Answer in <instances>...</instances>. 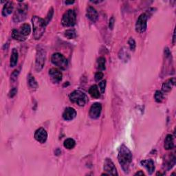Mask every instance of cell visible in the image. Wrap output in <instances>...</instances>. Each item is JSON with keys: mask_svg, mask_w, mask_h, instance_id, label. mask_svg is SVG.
Instances as JSON below:
<instances>
[{"mask_svg": "<svg viewBox=\"0 0 176 176\" xmlns=\"http://www.w3.org/2000/svg\"><path fill=\"white\" fill-rule=\"evenodd\" d=\"M19 31H20V33L22 34L23 35L26 37V36L29 35L30 33H31V28L29 24H24L20 27Z\"/></svg>", "mask_w": 176, "mask_h": 176, "instance_id": "603a6c76", "label": "cell"}, {"mask_svg": "<svg viewBox=\"0 0 176 176\" xmlns=\"http://www.w3.org/2000/svg\"><path fill=\"white\" fill-rule=\"evenodd\" d=\"M105 87H106V81H103L99 83V89H100L101 92L102 94H103L105 92Z\"/></svg>", "mask_w": 176, "mask_h": 176, "instance_id": "1f68e13d", "label": "cell"}, {"mask_svg": "<svg viewBox=\"0 0 176 176\" xmlns=\"http://www.w3.org/2000/svg\"><path fill=\"white\" fill-rule=\"evenodd\" d=\"M52 63L55 66H57L60 69L65 70L67 69L68 66V62L66 58L61 55L60 53H55L53 54L52 57H51Z\"/></svg>", "mask_w": 176, "mask_h": 176, "instance_id": "8992f818", "label": "cell"}, {"mask_svg": "<svg viewBox=\"0 0 176 176\" xmlns=\"http://www.w3.org/2000/svg\"><path fill=\"white\" fill-rule=\"evenodd\" d=\"M70 100L74 103H76L78 106L83 107L88 101L87 95L84 92L79 90H75L70 94Z\"/></svg>", "mask_w": 176, "mask_h": 176, "instance_id": "3957f363", "label": "cell"}, {"mask_svg": "<svg viewBox=\"0 0 176 176\" xmlns=\"http://www.w3.org/2000/svg\"><path fill=\"white\" fill-rule=\"evenodd\" d=\"M28 13V6L25 4H19L13 16V20L16 23H19L23 21L26 18Z\"/></svg>", "mask_w": 176, "mask_h": 176, "instance_id": "52a82bcc", "label": "cell"}, {"mask_svg": "<svg viewBox=\"0 0 176 176\" xmlns=\"http://www.w3.org/2000/svg\"><path fill=\"white\" fill-rule=\"evenodd\" d=\"M119 57H120V59H122V60L127 61L129 59L128 57H129V54L127 52V50L126 49L123 48V49H122L120 51V52H119Z\"/></svg>", "mask_w": 176, "mask_h": 176, "instance_id": "d4e9b609", "label": "cell"}, {"mask_svg": "<svg viewBox=\"0 0 176 176\" xmlns=\"http://www.w3.org/2000/svg\"><path fill=\"white\" fill-rule=\"evenodd\" d=\"M102 111V105L101 103H95L91 106L90 109L89 115L91 118L96 119L100 117Z\"/></svg>", "mask_w": 176, "mask_h": 176, "instance_id": "30bf717a", "label": "cell"}, {"mask_svg": "<svg viewBox=\"0 0 176 176\" xmlns=\"http://www.w3.org/2000/svg\"><path fill=\"white\" fill-rule=\"evenodd\" d=\"M53 14H54V9H53V8H51L49 10V12H48V13L46 18H45V24H46V25L50 21L51 19H52Z\"/></svg>", "mask_w": 176, "mask_h": 176, "instance_id": "f1b7e54d", "label": "cell"}, {"mask_svg": "<svg viewBox=\"0 0 176 176\" xmlns=\"http://www.w3.org/2000/svg\"><path fill=\"white\" fill-rule=\"evenodd\" d=\"M174 39V41H173V43L174 44V43H175V32H174V39Z\"/></svg>", "mask_w": 176, "mask_h": 176, "instance_id": "f35d334b", "label": "cell"}, {"mask_svg": "<svg viewBox=\"0 0 176 176\" xmlns=\"http://www.w3.org/2000/svg\"><path fill=\"white\" fill-rule=\"evenodd\" d=\"M114 23H115V19L113 18V17H112L109 19V29L112 30L113 26H114Z\"/></svg>", "mask_w": 176, "mask_h": 176, "instance_id": "e575fe53", "label": "cell"}, {"mask_svg": "<svg viewBox=\"0 0 176 176\" xmlns=\"http://www.w3.org/2000/svg\"><path fill=\"white\" fill-rule=\"evenodd\" d=\"M89 94L92 97L94 98H98L100 97V92H99L98 87L96 85L91 86L89 89Z\"/></svg>", "mask_w": 176, "mask_h": 176, "instance_id": "7402d4cb", "label": "cell"}, {"mask_svg": "<svg viewBox=\"0 0 176 176\" xmlns=\"http://www.w3.org/2000/svg\"><path fill=\"white\" fill-rule=\"evenodd\" d=\"M17 92V89L16 87H13V89L10 90V92H9V94H8V96H9L10 98H13L14 96H15L16 95Z\"/></svg>", "mask_w": 176, "mask_h": 176, "instance_id": "836d02e7", "label": "cell"}, {"mask_svg": "<svg viewBox=\"0 0 176 176\" xmlns=\"http://www.w3.org/2000/svg\"><path fill=\"white\" fill-rule=\"evenodd\" d=\"M46 59V52L45 50L41 47H38L36 49V59H35V70L36 72H40L43 69Z\"/></svg>", "mask_w": 176, "mask_h": 176, "instance_id": "277c9868", "label": "cell"}, {"mask_svg": "<svg viewBox=\"0 0 176 176\" xmlns=\"http://www.w3.org/2000/svg\"><path fill=\"white\" fill-rule=\"evenodd\" d=\"M164 147L166 150L174 149V138L171 134H168L164 140Z\"/></svg>", "mask_w": 176, "mask_h": 176, "instance_id": "2e32d148", "label": "cell"}, {"mask_svg": "<svg viewBox=\"0 0 176 176\" xmlns=\"http://www.w3.org/2000/svg\"><path fill=\"white\" fill-rule=\"evenodd\" d=\"M49 75L51 81L54 83H59L62 80V73L56 68H52L49 70Z\"/></svg>", "mask_w": 176, "mask_h": 176, "instance_id": "8fae6325", "label": "cell"}, {"mask_svg": "<svg viewBox=\"0 0 176 176\" xmlns=\"http://www.w3.org/2000/svg\"><path fill=\"white\" fill-rule=\"evenodd\" d=\"M76 112L72 107H67L63 113V118L66 121H72L76 117Z\"/></svg>", "mask_w": 176, "mask_h": 176, "instance_id": "9a60e30c", "label": "cell"}, {"mask_svg": "<svg viewBox=\"0 0 176 176\" xmlns=\"http://www.w3.org/2000/svg\"><path fill=\"white\" fill-rule=\"evenodd\" d=\"M76 15L74 10H68L63 14L61 19V24L63 26L70 27L73 26L76 23Z\"/></svg>", "mask_w": 176, "mask_h": 176, "instance_id": "5b68a950", "label": "cell"}, {"mask_svg": "<svg viewBox=\"0 0 176 176\" xmlns=\"http://www.w3.org/2000/svg\"><path fill=\"white\" fill-rule=\"evenodd\" d=\"M35 140L41 144L45 143L48 138L47 132L44 128H39L35 133Z\"/></svg>", "mask_w": 176, "mask_h": 176, "instance_id": "7c38bea8", "label": "cell"}, {"mask_svg": "<svg viewBox=\"0 0 176 176\" xmlns=\"http://www.w3.org/2000/svg\"><path fill=\"white\" fill-rule=\"evenodd\" d=\"M147 14L143 13L139 16L136 24V31L138 33H143L145 32L147 28Z\"/></svg>", "mask_w": 176, "mask_h": 176, "instance_id": "ba28073f", "label": "cell"}, {"mask_svg": "<svg viewBox=\"0 0 176 176\" xmlns=\"http://www.w3.org/2000/svg\"><path fill=\"white\" fill-rule=\"evenodd\" d=\"M19 70H15V71H13V72L12 73V75H11V76H10V80L12 81L13 82L16 81V79L17 78V76L19 75Z\"/></svg>", "mask_w": 176, "mask_h": 176, "instance_id": "4dcf8cb0", "label": "cell"}, {"mask_svg": "<svg viewBox=\"0 0 176 176\" xmlns=\"http://www.w3.org/2000/svg\"><path fill=\"white\" fill-rule=\"evenodd\" d=\"M141 165L144 166L147 170V172L149 175H151L155 171V164L154 162L151 159H147L140 162Z\"/></svg>", "mask_w": 176, "mask_h": 176, "instance_id": "4fadbf2b", "label": "cell"}, {"mask_svg": "<svg viewBox=\"0 0 176 176\" xmlns=\"http://www.w3.org/2000/svg\"><path fill=\"white\" fill-rule=\"evenodd\" d=\"M14 5L13 2H6V4L4 6L2 9V15L4 17H7L13 11Z\"/></svg>", "mask_w": 176, "mask_h": 176, "instance_id": "e0dca14e", "label": "cell"}, {"mask_svg": "<svg viewBox=\"0 0 176 176\" xmlns=\"http://www.w3.org/2000/svg\"><path fill=\"white\" fill-rule=\"evenodd\" d=\"M65 36L69 39H73L76 36V33L75 30L69 29L65 32Z\"/></svg>", "mask_w": 176, "mask_h": 176, "instance_id": "4316f807", "label": "cell"}, {"mask_svg": "<svg viewBox=\"0 0 176 176\" xmlns=\"http://www.w3.org/2000/svg\"><path fill=\"white\" fill-rule=\"evenodd\" d=\"M155 100L157 103H161L163 100V94L161 91H156L155 93Z\"/></svg>", "mask_w": 176, "mask_h": 176, "instance_id": "83f0119b", "label": "cell"}, {"mask_svg": "<svg viewBox=\"0 0 176 176\" xmlns=\"http://www.w3.org/2000/svg\"><path fill=\"white\" fill-rule=\"evenodd\" d=\"M128 44L129 45L130 50L134 51L136 49V42L134 41V39L133 38H130L128 41Z\"/></svg>", "mask_w": 176, "mask_h": 176, "instance_id": "f546056e", "label": "cell"}, {"mask_svg": "<svg viewBox=\"0 0 176 176\" xmlns=\"http://www.w3.org/2000/svg\"><path fill=\"white\" fill-rule=\"evenodd\" d=\"M175 84V78H170L169 80H167L166 81L164 82L163 84V90L164 92H169L171 90L173 86H174Z\"/></svg>", "mask_w": 176, "mask_h": 176, "instance_id": "ac0fdd59", "label": "cell"}, {"mask_svg": "<svg viewBox=\"0 0 176 176\" xmlns=\"http://www.w3.org/2000/svg\"><path fill=\"white\" fill-rule=\"evenodd\" d=\"M18 61V52L16 49H13L10 59V66L11 67H14L17 66Z\"/></svg>", "mask_w": 176, "mask_h": 176, "instance_id": "d6986e66", "label": "cell"}, {"mask_svg": "<svg viewBox=\"0 0 176 176\" xmlns=\"http://www.w3.org/2000/svg\"><path fill=\"white\" fill-rule=\"evenodd\" d=\"M32 23L33 26V36L36 40L40 39L45 30V19L39 17L38 16H34L32 18Z\"/></svg>", "mask_w": 176, "mask_h": 176, "instance_id": "7a4b0ae2", "label": "cell"}, {"mask_svg": "<svg viewBox=\"0 0 176 176\" xmlns=\"http://www.w3.org/2000/svg\"><path fill=\"white\" fill-rule=\"evenodd\" d=\"M28 84L32 90H36L39 87L37 82L31 74H29L28 76Z\"/></svg>", "mask_w": 176, "mask_h": 176, "instance_id": "ffe728a7", "label": "cell"}, {"mask_svg": "<svg viewBox=\"0 0 176 176\" xmlns=\"http://www.w3.org/2000/svg\"><path fill=\"white\" fill-rule=\"evenodd\" d=\"M65 3H66V4H72L75 3V2L74 1H71V2H68V1H66V2H65Z\"/></svg>", "mask_w": 176, "mask_h": 176, "instance_id": "74e56055", "label": "cell"}, {"mask_svg": "<svg viewBox=\"0 0 176 176\" xmlns=\"http://www.w3.org/2000/svg\"><path fill=\"white\" fill-rule=\"evenodd\" d=\"M164 55H165L166 57H169V56H171V52H170V50L168 48H164Z\"/></svg>", "mask_w": 176, "mask_h": 176, "instance_id": "d590c367", "label": "cell"}, {"mask_svg": "<svg viewBox=\"0 0 176 176\" xmlns=\"http://www.w3.org/2000/svg\"><path fill=\"white\" fill-rule=\"evenodd\" d=\"M144 175V173H143V171H141L137 172V173H136V174H135V175Z\"/></svg>", "mask_w": 176, "mask_h": 176, "instance_id": "8d00e7d4", "label": "cell"}, {"mask_svg": "<svg viewBox=\"0 0 176 176\" xmlns=\"http://www.w3.org/2000/svg\"><path fill=\"white\" fill-rule=\"evenodd\" d=\"M103 72H98L96 73V75H95V80H96V81H101V79L103 78Z\"/></svg>", "mask_w": 176, "mask_h": 176, "instance_id": "d6a6232c", "label": "cell"}, {"mask_svg": "<svg viewBox=\"0 0 176 176\" xmlns=\"http://www.w3.org/2000/svg\"><path fill=\"white\" fill-rule=\"evenodd\" d=\"M86 15L87 18L90 19L91 21L96 22L97 21L98 15L96 10L92 6H88L86 10Z\"/></svg>", "mask_w": 176, "mask_h": 176, "instance_id": "5bb4252c", "label": "cell"}, {"mask_svg": "<svg viewBox=\"0 0 176 176\" xmlns=\"http://www.w3.org/2000/svg\"><path fill=\"white\" fill-rule=\"evenodd\" d=\"M75 144H76V142L72 138L66 139V140L64 141V143H63L65 148H66L67 149H73L74 147H75Z\"/></svg>", "mask_w": 176, "mask_h": 176, "instance_id": "cb8c5ba5", "label": "cell"}, {"mask_svg": "<svg viewBox=\"0 0 176 176\" xmlns=\"http://www.w3.org/2000/svg\"><path fill=\"white\" fill-rule=\"evenodd\" d=\"M132 158L133 156L131 151L124 144H122L118 150V160L125 174H128L129 171Z\"/></svg>", "mask_w": 176, "mask_h": 176, "instance_id": "6da1fadb", "label": "cell"}, {"mask_svg": "<svg viewBox=\"0 0 176 176\" xmlns=\"http://www.w3.org/2000/svg\"><path fill=\"white\" fill-rule=\"evenodd\" d=\"M12 37L13 39L17 41H24L25 40V36H24L18 30H13L12 32Z\"/></svg>", "mask_w": 176, "mask_h": 176, "instance_id": "44dd1931", "label": "cell"}, {"mask_svg": "<svg viewBox=\"0 0 176 176\" xmlns=\"http://www.w3.org/2000/svg\"><path fill=\"white\" fill-rule=\"evenodd\" d=\"M103 169L104 171L106 172L108 175H118L117 170H116L114 164H113L112 160L109 158H106L105 160Z\"/></svg>", "mask_w": 176, "mask_h": 176, "instance_id": "9c48e42d", "label": "cell"}, {"mask_svg": "<svg viewBox=\"0 0 176 176\" xmlns=\"http://www.w3.org/2000/svg\"><path fill=\"white\" fill-rule=\"evenodd\" d=\"M105 59L104 57H100L98 58L97 61V67L98 70H105Z\"/></svg>", "mask_w": 176, "mask_h": 176, "instance_id": "484cf974", "label": "cell"}]
</instances>
